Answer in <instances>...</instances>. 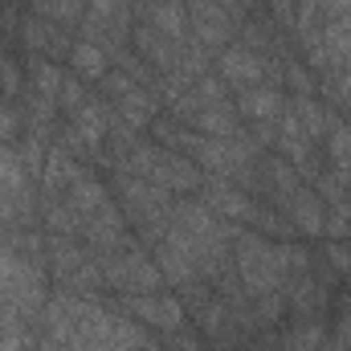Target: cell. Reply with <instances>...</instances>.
Returning <instances> with one entry per match:
<instances>
[{
  "label": "cell",
  "mask_w": 351,
  "mask_h": 351,
  "mask_svg": "<svg viewBox=\"0 0 351 351\" xmlns=\"http://www.w3.org/2000/svg\"><path fill=\"white\" fill-rule=\"evenodd\" d=\"M102 286H110V290H119V294H147V290H160L164 286V274H160V265L152 262V258H143V250H114V254H106L102 262Z\"/></svg>",
  "instance_id": "2"
},
{
  "label": "cell",
  "mask_w": 351,
  "mask_h": 351,
  "mask_svg": "<svg viewBox=\"0 0 351 351\" xmlns=\"http://www.w3.org/2000/svg\"><path fill=\"white\" fill-rule=\"evenodd\" d=\"M119 196H123L127 221H135L139 229H152L156 221L172 217V192H164L143 176H119Z\"/></svg>",
  "instance_id": "3"
},
{
  "label": "cell",
  "mask_w": 351,
  "mask_h": 351,
  "mask_svg": "<svg viewBox=\"0 0 351 351\" xmlns=\"http://www.w3.org/2000/svg\"><path fill=\"white\" fill-rule=\"evenodd\" d=\"M269 8H274V16H278L282 25H294V8H298V0H269Z\"/></svg>",
  "instance_id": "33"
},
{
  "label": "cell",
  "mask_w": 351,
  "mask_h": 351,
  "mask_svg": "<svg viewBox=\"0 0 351 351\" xmlns=\"http://www.w3.org/2000/svg\"><path fill=\"white\" fill-rule=\"evenodd\" d=\"M58 102H62V106H66V110L74 114V110H78V106L86 102V90H82V82H78V78H62V90H58Z\"/></svg>",
  "instance_id": "26"
},
{
  "label": "cell",
  "mask_w": 351,
  "mask_h": 351,
  "mask_svg": "<svg viewBox=\"0 0 351 351\" xmlns=\"http://www.w3.org/2000/svg\"><path fill=\"white\" fill-rule=\"evenodd\" d=\"M237 110H241V119H250V123H274V119L286 110V102H282V94L274 86H245L241 98H237Z\"/></svg>",
  "instance_id": "11"
},
{
  "label": "cell",
  "mask_w": 351,
  "mask_h": 351,
  "mask_svg": "<svg viewBox=\"0 0 351 351\" xmlns=\"http://www.w3.org/2000/svg\"><path fill=\"white\" fill-rule=\"evenodd\" d=\"M241 41H250L254 49L269 45V37H265V29H262V25H245V29H241Z\"/></svg>",
  "instance_id": "35"
},
{
  "label": "cell",
  "mask_w": 351,
  "mask_h": 351,
  "mask_svg": "<svg viewBox=\"0 0 351 351\" xmlns=\"http://www.w3.org/2000/svg\"><path fill=\"white\" fill-rule=\"evenodd\" d=\"M123 315H131L143 327H160V331H176L184 323V302L164 290H147V294H123Z\"/></svg>",
  "instance_id": "4"
},
{
  "label": "cell",
  "mask_w": 351,
  "mask_h": 351,
  "mask_svg": "<svg viewBox=\"0 0 351 351\" xmlns=\"http://www.w3.org/2000/svg\"><path fill=\"white\" fill-rule=\"evenodd\" d=\"M70 62H74V70H78V78H106L110 74V62H106V49L102 45H94V41H74L70 45Z\"/></svg>",
  "instance_id": "17"
},
{
  "label": "cell",
  "mask_w": 351,
  "mask_h": 351,
  "mask_svg": "<svg viewBox=\"0 0 351 351\" xmlns=\"http://www.w3.org/2000/svg\"><path fill=\"white\" fill-rule=\"evenodd\" d=\"M45 229L58 237H78L82 233V213L70 200H49L45 204Z\"/></svg>",
  "instance_id": "20"
},
{
  "label": "cell",
  "mask_w": 351,
  "mask_h": 351,
  "mask_svg": "<svg viewBox=\"0 0 351 351\" xmlns=\"http://www.w3.org/2000/svg\"><path fill=\"white\" fill-rule=\"evenodd\" d=\"M335 339H339V343L351 351V311L343 315V319H339V331H335Z\"/></svg>",
  "instance_id": "37"
},
{
  "label": "cell",
  "mask_w": 351,
  "mask_h": 351,
  "mask_svg": "<svg viewBox=\"0 0 351 351\" xmlns=\"http://www.w3.org/2000/svg\"><path fill=\"white\" fill-rule=\"evenodd\" d=\"M25 41L33 45V49H45L49 41H58L53 33H49V25L41 21V16H33V21H25Z\"/></svg>",
  "instance_id": "27"
},
{
  "label": "cell",
  "mask_w": 351,
  "mask_h": 351,
  "mask_svg": "<svg viewBox=\"0 0 351 351\" xmlns=\"http://www.w3.org/2000/svg\"><path fill=\"white\" fill-rule=\"evenodd\" d=\"M196 192H200V204H204L208 213L225 217V221H245L250 208H254V200H250L233 180H225V176H208Z\"/></svg>",
  "instance_id": "7"
},
{
  "label": "cell",
  "mask_w": 351,
  "mask_h": 351,
  "mask_svg": "<svg viewBox=\"0 0 351 351\" xmlns=\"http://www.w3.org/2000/svg\"><path fill=\"white\" fill-rule=\"evenodd\" d=\"M114 110H119V119H123L127 127H135V131H139V127H147V123H156V98H152V94H143L139 86L131 90V94H123Z\"/></svg>",
  "instance_id": "19"
},
{
  "label": "cell",
  "mask_w": 351,
  "mask_h": 351,
  "mask_svg": "<svg viewBox=\"0 0 351 351\" xmlns=\"http://www.w3.org/2000/svg\"><path fill=\"white\" fill-rule=\"evenodd\" d=\"M164 351H204L200 348V339L192 335V331H168V343H164Z\"/></svg>",
  "instance_id": "29"
},
{
  "label": "cell",
  "mask_w": 351,
  "mask_h": 351,
  "mask_svg": "<svg viewBox=\"0 0 351 351\" xmlns=\"http://www.w3.org/2000/svg\"><path fill=\"white\" fill-rule=\"evenodd\" d=\"M192 131H200L208 139H237L241 135V123H237V110L229 102H217V106H200L196 110Z\"/></svg>",
  "instance_id": "12"
},
{
  "label": "cell",
  "mask_w": 351,
  "mask_h": 351,
  "mask_svg": "<svg viewBox=\"0 0 351 351\" xmlns=\"http://www.w3.org/2000/svg\"><path fill=\"white\" fill-rule=\"evenodd\" d=\"M0 351H29V331H25V327H16V331L0 335Z\"/></svg>",
  "instance_id": "32"
},
{
  "label": "cell",
  "mask_w": 351,
  "mask_h": 351,
  "mask_svg": "<svg viewBox=\"0 0 351 351\" xmlns=\"http://www.w3.org/2000/svg\"><path fill=\"white\" fill-rule=\"evenodd\" d=\"M0 90H4V94H16V90H21V74H16V66L8 62L4 49H0Z\"/></svg>",
  "instance_id": "30"
},
{
  "label": "cell",
  "mask_w": 351,
  "mask_h": 351,
  "mask_svg": "<svg viewBox=\"0 0 351 351\" xmlns=\"http://www.w3.org/2000/svg\"><path fill=\"white\" fill-rule=\"evenodd\" d=\"M82 237L90 241V250H98V254H114V250H131L135 245L127 237V217L119 208H110V204L90 213L82 221Z\"/></svg>",
  "instance_id": "6"
},
{
  "label": "cell",
  "mask_w": 351,
  "mask_h": 351,
  "mask_svg": "<svg viewBox=\"0 0 351 351\" xmlns=\"http://www.w3.org/2000/svg\"><path fill=\"white\" fill-rule=\"evenodd\" d=\"M41 351H66V348H62L58 339H49V335H45V343H41Z\"/></svg>",
  "instance_id": "38"
},
{
  "label": "cell",
  "mask_w": 351,
  "mask_h": 351,
  "mask_svg": "<svg viewBox=\"0 0 351 351\" xmlns=\"http://www.w3.org/2000/svg\"><path fill=\"white\" fill-rule=\"evenodd\" d=\"M290 110L298 114V123H302V131H306V139L315 143V139H323L327 135V110L319 106V102H311L306 94H294V102H290Z\"/></svg>",
  "instance_id": "21"
},
{
  "label": "cell",
  "mask_w": 351,
  "mask_h": 351,
  "mask_svg": "<svg viewBox=\"0 0 351 351\" xmlns=\"http://www.w3.org/2000/svg\"><path fill=\"white\" fill-rule=\"evenodd\" d=\"M66 200L82 213V221H86L90 213H98V208H106L110 204V196H106V188L98 184V180H90V176H78L70 188H66Z\"/></svg>",
  "instance_id": "18"
},
{
  "label": "cell",
  "mask_w": 351,
  "mask_h": 351,
  "mask_svg": "<svg viewBox=\"0 0 351 351\" xmlns=\"http://www.w3.org/2000/svg\"><path fill=\"white\" fill-rule=\"evenodd\" d=\"M192 94L200 98V106H217V102H225V82H221V78H208V74H200Z\"/></svg>",
  "instance_id": "25"
},
{
  "label": "cell",
  "mask_w": 351,
  "mask_h": 351,
  "mask_svg": "<svg viewBox=\"0 0 351 351\" xmlns=\"http://www.w3.org/2000/svg\"><path fill=\"white\" fill-rule=\"evenodd\" d=\"M78 176H82V172H78L74 156H70L62 143L45 152V164H41V184H45V192H53V196H58V192H66Z\"/></svg>",
  "instance_id": "14"
},
{
  "label": "cell",
  "mask_w": 351,
  "mask_h": 351,
  "mask_svg": "<svg viewBox=\"0 0 351 351\" xmlns=\"http://www.w3.org/2000/svg\"><path fill=\"white\" fill-rule=\"evenodd\" d=\"M311 269V258L298 245H274L258 233L237 237V278L250 294H269V290H290L294 278Z\"/></svg>",
  "instance_id": "1"
},
{
  "label": "cell",
  "mask_w": 351,
  "mask_h": 351,
  "mask_svg": "<svg viewBox=\"0 0 351 351\" xmlns=\"http://www.w3.org/2000/svg\"><path fill=\"white\" fill-rule=\"evenodd\" d=\"M323 45L331 53V70H351V12L323 21Z\"/></svg>",
  "instance_id": "15"
},
{
  "label": "cell",
  "mask_w": 351,
  "mask_h": 351,
  "mask_svg": "<svg viewBox=\"0 0 351 351\" xmlns=\"http://www.w3.org/2000/svg\"><path fill=\"white\" fill-rule=\"evenodd\" d=\"M348 106H351V94H348Z\"/></svg>",
  "instance_id": "40"
},
{
  "label": "cell",
  "mask_w": 351,
  "mask_h": 351,
  "mask_svg": "<svg viewBox=\"0 0 351 351\" xmlns=\"http://www.w3.org/2000/svg\"><path fill=\"white\" fill-rule=\"evenodd\" d=\"M221 74H225L233 86H258V82H265V74H269V62L258 58L254 49L233 45V49L221 53Z\"/></svg>",
  "instance_id": "9"
},
{
  "label": "cell",
  "mask_w": 351,
  "mask_h": 351,
  "mask_svg": "<svg viewBox=\"0 0 351 351\" xmlns=\"http://www.w3.org/2000/svg\"><path fill=\"white\" fill-rule=\"evenodd\" d=\"M110 114H114V110H106L102 102H82V106L74 110V131H78V139H82L86 152H98V147H102L106 127H110Z\"/></svg>",
  "instance_id": "13"
},
{
  "label": "cell",
  "mask_w": 351,
  "mask_h": 351,
  "mask_svg": "<svg viewBox=\"0 0 351 351\" xmlns=\"http://www.w3.org/2000/svg\"><path fill=\"white\" fill-rule=\"evenodd\" d=\"M33 90H37V102L53 106L58 90H62V70L53 62H33Z\"/></svg>",
  "instance_id": "22"
},
{
  "label": "cell",
  "mask_w": 351,
  "mask_h": 351,
  "mask_svg": "<svg viewBox=\"0 0 351 351\" xmlns=\"http://www.w3.org/2000/svg\"><path fill=\"white\" fill-rule=\"evenodd\" d=\"M241 4H254V0H241Z\"/></svg>",
  "instance_id": "39"
},
{
  "label": "cell",
  "mask_w": 351,
  "mask_h": 351,
  "mask_svg": "<svg viewBox=\"0 0 351 351\" xmlns=\"http://www.w3.org/2000/svg\"><path fill=\"white\" fill-rule=\"evenodd\" d=\"M135 45H139V53H143L160 74H176V70H180V53H184V45L172 41V37H164L156 25H143V29L135 33Z\"/></svg>",
  "instance_id": "8"
},
{
  "label": "cell",
  "mask_w": 351,
  "mask_h": 351,
  "mask_svg": "<svg viewBox=\"0 0 351 351\" xmlns=\"http://www.w3.org/2000/svg\"><path fill=\"white\" fill-rule=\"evenodd\" d=\"M286 78H290V86L298 90V94H311V78H306V70L290 66V70H286Z\"/></svg>",
  "instance_id": "36"
},
{
  "label": "cell",
  "mask_w": 351,
  "mask_h": 351,
  "mask_svg": "<svg viewBox=\"0 0 351 351\" xmlns=\"http://www.w3.org/2000/svg\"><path fill=\"white\" fill-rule=\"evenodd\" d=\"M327 152H331V160H335V164H343V160L351 156V127H348V123L327 119Z\"/></svg>",
  "instance_id": "24"
},
{
  "label": "cell",
  "mask_w": 351,
  "mask_h": 351,
  "mask_svg": "<svg viewBox=\"0 0 351 351\" xmlns=\"http://www.w3.org/2000/svg\"><path fill=\"white\" fill-rule=\"evenodd\" d=\"M16 327H25V323H21V315H16V306L0 294V335H8V331H16Z\"/></svg>",
  "instance_id": "31"
},
{
  "label": "cell",
  "mask_w": 351,
  "mask_h": 351,
  "mask_svg": "<svg viewBox=\"0 0 351 351\" xmlns=\"http://www.w3.org/2000/svg\"><path fill=\"white\" fill-rule=\"evenodd\" d=\"M152 25L164 33V37H172L184 45V37H188V8L180 4V0H156L152 4Z\"/></svg>",
  "instance_id": "16"
},
{
  "label": "cell",
  "mask_w": 351,
  "mask_h": 351,
  "mask_svg": "<svg viewBox=\"0 0 351 351\" xmlns=\"http://www.w3.org/2000/svg\"><path fill=\"white\" fill-rule=\"evenodd\" d=\"M188 25H192V37L204 45V49H221L229 45L233 37V16L217 4V0H188Z\"/></svg>",
  "instance_id": "5"
},
{
  "label": "cell",
  "mask_w": 351,
  "mask_h": 351,
  "mask_svg": "<svg viewBox=\"0 0 351 351\" xmlns=\"http://www.w3.org/2000/svg\"><path fill=\"white\" fill-rule=\"evenodd\" d=\"M282 208L290 213V225L298 229V233H323V221H327V204L311 192V188H294L286 200H282Z\"/></svg>",
  "instance_id": "10"
},
{
  "label": "cell",
  "mask_w": 351,
  "mask_h": 351,
  "mask_svg": "<svg viewBox=\"0 0 351 351\" xmlns=\"http://www.w3.org/2000/svg\"><path fill=\"white\" fill-rule=\"evenodd\" d=\"M102 90H106V94H114V98H123V94H131V90H135V78H131L127 70H114V74H106V78H102Z\"/></svg>",
  "instance_id": "28"
},
{
  "label": "cell",
  "mask_w": 351,
  "mask_h": 351,
  "mask_svg": "<svg viewBox=\"0 0 351 351\" xmlns=\"http://www.w3.org/2000/svg\"><path fill=\"white\" fill-rule=\"evenodd\" d=\"M16 127H21V119H16L8 106H0V139H12V135H16Z\"/></svg>",
  "instance_id": "34"
},
{
  "label": "cell",
  "mask_w": 351,
  "mask_h": 351,
  "mask_svg": "<svg viewBox=\"0 0 351 351\" xmlns=\"http://www.w3.org/2000/svg\"><path fill=\"white\" fill-rule=\"evenodd\" d=\"M319 348H323V327L319 323H298L282 339V351H319Z\"/></svg>",
  "instance_id": "23"
}]
</instances>
